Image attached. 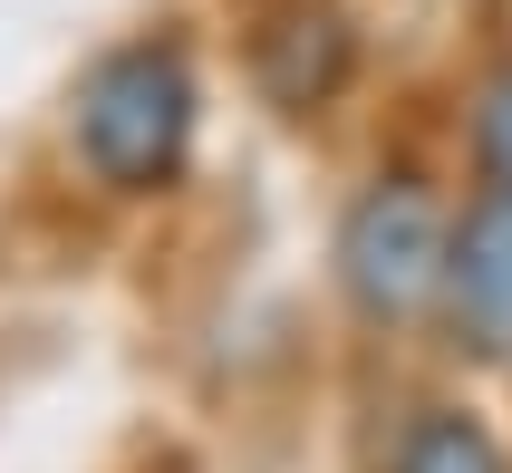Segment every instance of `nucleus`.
Wrapping results in <instances>:
<instances>
[{"label":"nucleus","mask_w":512,"mask_h":473,"mask_svg":"<svg viewBox=\"0 0 512 473\" xmlns=\"http://www.w3.org/2000/svg\"><path fill=\"white\" fill-rule=\"evenodd\" d=\"M184 136H194V78L174 49H116L97 58V78L78 87V155L107 184L145 194L184 165Z\"/></svg>","instance_id":"obj_1"},{"label":"nucleus","mask_w":512,"mask_h":473,"mask_svg":"<svg viewBox=\"0 0 512 473\" xmlns=\"http://www.w3.org/2000/svg\"><path fill=\"white\" fill-rule=\"evenodd\" d=\"M445 213L426 203V184H406V174H387V184H368V194L348 203L339 223V280L348 300L368 309V319H416L426 309V290H445Z\"/></svg>","instance_id":"obj_2"},{"label":"nucleus","mask_w":512,"mask_h":473,"mask_svg":"<svg viewBox=\"0 0 512 473\" xmlns=\"http://www.w3.org/2000/svg\"><path fill=\"white\" fill-rule=\"evenodd\" d=\"M445 309L464 348H512V194H484L445 251Z\"/></svg>","instance_id":"obj_3"},{"label":"nucleus","mask_w":512,"mask_h":473,"mask_svg":"<svg viewBox=\"0 0 512 473\" xmlns=\"http://www.w3.org/2000/svg\"><path fill=\"white\" fill-rule=\"evenodd\" d=\"M397 473H503V454H493V435L474 416H416L406 425V445H397Z\"/></svg>","instance_id":"obj_4"},{"label":"nucleus","mask_w":512,"mask_h":473,"mask_svg":"<svg viewBox=\"0 0 512 473\" xmlns=\"http://www.w3.org/2000/svg\"><path fill=\"white\" fill-rule=\"evenodd\" d=\"M474 155H484L493 194H512V68L484 78V107H474Z\"/></svg>","instance_id":"obj_5"}]
</instances>
